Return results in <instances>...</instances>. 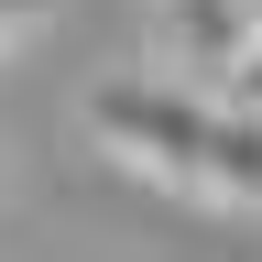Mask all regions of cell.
Segmentation results:
<instances>
[{
  "mask_svg": "<svg viewBox=\"0 0 262 262\" xmlns=\"http://www.w3.org/2000/svg\"><path fill=\"white\" fill-rule=\"evenodd\" d=\"M88 131L153 186L262 208V110H241V98H196L175 77H110L88 98Z\"/></svg>",
  "mask_w": 262,
  "mask_h": 262,
  "instance_id": "obj_1",
  "label": "cell"
},
{
  "mask_svg": "<svg viewBox=\"0 0 262 262\" xmlns=\"http://www.w3.org/2000/svg\"><path fill=\"white\" fill-rule=\"evenodd\" d=\"M153 22H164V44L186 66H229L251 44V0H153Z\"/></svg>",
  "mask_w": 262,
  "mask_h": 262,
  "instance_id": "obj_2",
  "label": "cell"
},
{
  "mask_svg": "<svg viewBox=\"0 0 262 262\" xmlns=\"http://www.w3.org/2000/svg\"><path fill=\"white\" fill-rule=\"evenodd\" d=\"M219 98H241V110H262V22H251V44L219 66Z\"/></svg>",
  "mask_w": 262,
  "mask_h": 262,
  "instance_id": "obj_3",
  "label": "cell"
},
{
  "mask_svg": "<svg viewBox=\"0 0 262 262\" xmlns=\"http://www.w3.org/2000/svg\"><path fill=\"white\" fill-rule=\"evenodd\" d=\"M44 11H55V0H0V55H11L22 33H44Z\"/></svg>",
  "mask_w": 262,
  "mask_h": 262,
  "instance_id": "obj_4",
  "label": "cell"
}]
</instances>
